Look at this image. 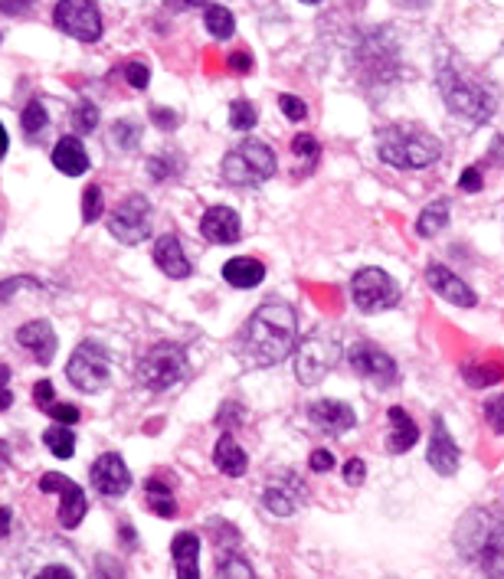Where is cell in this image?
<instances>
[{
	"label": "cell",
	"instance_id": "cell-5",
	"mask_svg": "<svg viewBox=\"0 0 504 579\" xmlns=\"http://www.w3.org/2000/svg\"><path fill=\"white\" fill-rule=\"evenodd\" d=\"M275 167H279V161H275V151L269 144L246 138L223 158V177L233 187H259L275 174Z\"/></svg>",
	"mask_w": 504,
	"mask_h": 579
},
{
	"label": "cell",
	"instance_id": "cell-52",
	"mask_svg": "<svg viewBox=\"0 0 504 579\" xmlns=\"http://www.w3.org/2000/svg\"><path fill=\"white\" fill-rule=\"evenodd\" d=\"M207 0H167V7L171 10H194V7H203Z\"/></svg>",
	"mask_w": 504,
	"mask_h": 579
},
{
	"label": "cell",
	"instance_id": "cell-25",
	"mask_svg": "<svg viewBox=\"0 0 504 579\" xmlns=\"http://www.w3.org/2000/svg\"><path fill=\"white\" fill-rule=\"evenodd\" d=\"M213 462H216V468H220L223 475H230V478H243L246 468H249L246 452L239 449L230 432H226V436H220V442L213 445Z\"/></svg>",
	"mask_w": 504,
	"mask_h": 579
},
{
	"label": "cell",
	"instance_id": "cell-51",
	"mask_svg": "<svg viewBox=\"0 0 504 579\" xmlns=\"http://www.w3.org/2000/svg\"><path fill=\"white\" fill-rule=\"evenodd\" d=\"M230 69H236V72H249V69H252L249 53H233V56H230Z\"/></svg>",
	"mask_w": 504,
	"mask_h": 579
},
{
	"label": "cell",
	"instance_id": "cell-16",
	"mask_svg": "<svg viewBox=\"0 0 504 579\" xmlns=\"http://www.w3.org/2000/svg\"><path fill=\"white\" fill-rule=\"evenodd\" d=\"M426 282H429L432 292H436L439 298L452 301V305H459V308H475V301H478L475 292H472V288H468L452 269H446V265L429 262V265H426Z\"/></svg>",
	"mask_w": 504,
	"mask_h": 579
},
{
	"label": "cell",
	"instance_id": "cell-26",
	"mask_svg": "<svg viewBox=\"0 0 504 579\" xmlns=\"http://www.w3.org/2000/svg\"><path fill=\"white\" fill-rule=\"evenodd\" d=\"M302 498H305V491L302 488H288V485H269L266 488V494H262V504L272 511V514H279V517H288L292 514L298 504H302Z\"/></svg>",
	"mask_w": 504,
	"mask_h": 579
},
{
	"label": "cell",
	"instance_id": "cell-50",
	"mask_svg": "<svg viewBox=\"0 0 504 579\" xmlns=\"http://www.w3.org/2000/svg\"><path fill=\"white\" fill-rule=\"evenodd\" d=\"M40 576H43V579H72L76 573H72L69 566H43Z\"/></svg>",
	"mask_w": 504,
	"mask_h": 579
},
{
	"label": "cell",
	"instance_id": "cell-23",
	"mask_svg": "<svg viewBox=\"0 0 504 579\" xmlns=\"http://www.w3.org/2000/svg\"><path fill=\"white\" fill-rule=\"evenodd\" d=\"M223 279L233 288H239V292H243V288H256L262 279H266V265L252 256H236L223 265Z\"/></svg>",
	"mask_w": 504,
	"mask_h": 579
},
{
	"label": "cell",
	"instance_id": "cell-40",
	"mask_svg": "<svg viewBox=\"0 0 504 579\" xmlns=\"http://www.w3.org/2000/svg\"><path fill=\"white\" fill-rule=\"evenodd\" d=\"M95 125H99V108H95L92 102H82L76 108V128L79 131H95Z\"/></svg>",
	"mask_w": 504,
	"mask_h": 579
},
{
	"label": "cell",
	"instance_id": "cell-2",
	"mask_svg": "<svg viewBox=\"0 0 504 579\" xmlns=\"http://www.w3.org/2000/svg\"><path fill=\"white\" fill-rule=\"evenodd\" d=\"M436 82H439V92H442V99H446L452 115H462V118H468V122L482 125L498 112L501 92H498L495 82L482 76V72H475V69L449 59V63L439 66Z\"/></svg>",
	"mask_w": 504,
	"mask_h": 579
},
{
	"label": "cell",
	"instance_id": "cell-49",
	"mask_svg": "<svg viewBox=\"0 0 504 579\" xmlns=\"http://www.w3.org/2000/svg\"><path fill=\"white\" fill-rule=\"evenodd\" d=\"M151 118H154V122H158L164 131H171V128L177 125V115H174V112H164V108H154Z\"/></svg>",
	"mask_w": 504,
	"mask_h": 579
},
{
	"label": "cell",
	"instance_id": "cell-46",
	"mask_svg": "<svg viewBox=\"0 0 504 579\" xmlns=\"http://www.w3.org/2000/svg\"><path fill=\"white\" fill-rule=\"evenodd\" d=\"M459 187L465 193H478V190H482V171H478V167H468V171H462Z\"/></svg>",
	"mask_w": 504,
	"mask_h": 579
},
{
	"label": "cell",
	"instance_id": "cell-21",
	"mask_svg": "<svg viewBox=\"0 0 504 579\" xmlns=\"http://www.w3.org/2000/svg\"><path fill=\"white\" fill-rule=\"evenodd\" d=\"M390 439H387V449L393 455H403L410 452L416 439H419V426L410 419V413H406L403 406H390Z\"/></svg>",
	"mask_w": 504,
	"mask_h": 579
},
{
	"label": "cell",
	"instance_id": "cell-13",
	"mask_svg": "<svg viewBox=\"0 0 504 579\" xmlns=\"http://www.w3.org/2000/svg\"><path fill=\"white\" fill-rule=\"evenodd\" d=\"M351 367H354L357 377H364L377 386H390L396 380L393 357L383 351V347H377L374 341H357L351 347Z\"/></svg>",
	"mask_w": 504,
	"mask_h": 579
},
{
	"label": "cell",
	"instance_id": "cell-44",
	"mask_svg": "<svg viewBox=\"0 0 504 579\" xmlns=\"http://www.w3.org/2000/svg\"><path fill=\"white\" fill-rule=\"evenodd\" d=\"M33 403L40 406V409L56 403V390H53V383H50V380H40V383L33 386Z\"/></svg>",
	"mask_w": 504,
	"mask_h": 579
},
{
	"label": "cell",
	"instance_id": "cell-19",
	"mask_svg": "<svg viewBox=\"0 0 504 579\" xmlns=\"http://www.w3.org/2000/svg\"><path fill=\"white\" fill-rule=\"evenodd\" d=\"M308 419L315 422L321 432H331V436H341V432L354 429V409L347 403H338V400H321L308 409Z\"/></svg>",
	"mask_w": 504,
	"mask_h": 579
},
{
	"label": "cell",
	"instance_id": "cell-1",
	"mask_svg": "<svg viewBox=\"0 0 504 579\" xmlns=\"http://www.w3.org/2000/svg\"><path fill=\"white\" fill-rule=\"evenodd\" d=\"M298 315L285 301H266L252 311L236 337V354L246 367H275L295 351Z\"/></svg>",
	"mask_w": 504,
	"mask_h": 579
},
{
	"label": "cell",
	"instance_id": "cell-38",
	"mask_svg": "<svg viewBox=\"0 0 504 579\" xmlns=\"http://www.w3.org/2000/svg\"><path fill=\"white\" fill-rule=\"evenodd\" d=\"M292 151H295V158H305V161H315L318 154H321V144L311 138V135H295L292 141Z\"/></svg>",
	"mask_w": 504,
	"mask_h": 579
},
{
	"label": "cell",
	"instance_id": "cell-32",
	"mask_svg": "<svg viewBox=\"0 0 504 579\" xmlns=\"http://www.w3.org/2000/svg\"><path fill=\"white\" fill-rule=\"evenodd\" d=\"M256 118H259V112H256V105H252V102L236 99L230 105V125H233V131H249L252 125H256Z\"/></svg>",
	"mask_w": 504,
	"mask_h": 579
},
{
	"label": "cell",
	"instance_id": "cell-54",
	"mask_svg": "<svg viewBox=\"0 0 504 579\" xmlns=\"http://www.w3.org/2000/svg\"><path fill=\"white\" fill-rule=\"evenodd\" d=\"M7 148H10V141H7V131H4V125H0V158L7 154Z\"/></svg>",
	"mask_w": 504,
	"mask_h": 579
},
{
	"label": "cell",
	"instance_id": "cell-24",
	"mask_svg": "<svg viewBox=\"0 0 504 579\" xmlns=\"http://www.w3.org/2000/svg\"><path fill=\"white\" fill-rule=\"evenodd\" d=\"M53 164H56V171L79 177L89 171V154L82 148L79 138H59V144L53 148Z\"/></svg>",
	"mask_w": 504,
	"mask_h": 579
},
{
	"label": "cell",
	"instance_id": "cell-11",
	"mask_svg": "<svg viewBox=\"0 0 504 579\" xmlns=\"http://www.w3.org/2000/svg\"><path fill=\"white\" fill-rule=\"evenodd\" d=\"M56 27L79 43H95L102 36V14L95 0H59L53 10Z\"/></svg>",
	"mask_w": 504,
	"mask_h": 579
},
{
	"label": "cell",
	"instance_id": "cell-20",
	"mask_svg": "<svg viewBox=\"0 0 504 579\" xmlns=\"http://www.w3.org/2000/svg\"><path fill=\"white\" fill-rule=\"evenodd\" d=\"M154 262H158V269L164 275H171V279H187L190 275V262L184 256V246H180V239L174 233H167L154 243Z\"/></svg>",
	"mask_w": 504,
	"mask_h": 579
},
{
	"label": "cell",
	"instance_id": "cell-41",
	"mask_svg": "<svg viewBox=\"0 0 504 579\" xmlns=\"http://www.w3.org/2000/svg\"><path fill=\"white\" fill-rule=\"evenodd\" d=\"M125 79H128L131 89H148L151 72H148V66H144V63H128L125 66Z\"/></svg>",
	"mask_w": 504,
	"mask_h": 579
},
{
	"label": "cell",
	"instance_id": "cell-30",
	"mask_svg": "<svg viewBox=\"0 0 504 579\" xmlns=\"http://www.w3.org/2000/svg\"><path fill=\"white\" fill-rule=\"evenodd\" d=\"M462 377L468 386H475V390H485V386H495L504 380V370L501 364H468L462 367Z\"/></svg>",
	"mask_w": 504,
	"mask_h": 579
},
{
	"label": "cell",
	"instance_id": "cell-15",
	"mask_svg": "<svg viewBox=\"0 0 504 579\" xmlns=\"http://www.w3.org/2000/svg\"><path fill=\"white\" fill-rule=\"evenodd\" d=\"M429 465L436 468L439 475H455L459 472V445H455V439L449 436V426L442 416H432V442H429Z\"/></svg>",
	"mask_w": 504,
	"mask_h": 579
},
{
	"label": "cell",
	"instance_id": "cell-48",
	"mask_svg": "<svg viewBox=\"0 0 504 579\" xmlns=\"http://www.w3.org/2000/svg\"><path fill=\"white\" fill-rule=\"evenodd\" d=\"M7 380H10V367H7V364H0V413L14 406V393L7 390Z\"/></svg>",
	"mask_w": 504,
	"mask_h": 579
},
{
	"label": "cell",
	"instance_id": "cell-43",
	"mask_svg": "<svg viewBox=\"0 0 504 579\" xmlns=\"http://www.w3.org/2000/svg\"><path fill=\"white\" fill-rule=\"evenodd\" d=\"M364 478H367V465L360 462V458H351V462L344 465V481L347 485H364Z\"/></svg>",
	"mask_w": 504,
	"mask_h": 579
},
{
	"label": "cell",
	"instance_id": "cell-37",
	"mask_svg": "<svg viewBox=\"0 0 504 579\" xmlns=\"http://www.w3.org/2000/svg\"><path fill=\"white\" fill-rule=\"evenodd\" d=\"M279 108H282V115L288 118V122H302V118L308 115V108H305V102L298 99V95H279Z\"/></svg>",
	"mask_w": 504,
	"mask_h": 579
},
{
	"label": "cell",
	"instance_id": "cell-56",
	"mask_svg": "<svg viewBox=\"0 0 504 579\" xmlns=\"http://www.w3.org/2000/svg\"><path fill=\"white\" fill-rule=\"evenodd\" d=\"M302 4H311V7H315V4H321V0H302Z\"/></svg>",
	"mask_w": 504,
	"mask_h": 579
},
{
	"label": "cell",
	"instance_id": "cell-33",
	"mask_svg": "<svg viewBox=\"0 0 504 579\" xmlns=\"http://www.w3.org/2000/svg\"><path fill=\"white\" fill-rule=\"evenodd\" d=\"M138 125L135 122H115L112 125V135H108V144H112V148L118 151V148H122V151H128V148H135V144H138Z\"/></svg>",
	"mask_w": 504,
	"mask_h": 579
},
{
	"label": "cell",
	"instance_id": "cell-10",
	"mask_svg": "<svg viewBox=\"0 0 504 579\" xmlns=\"http://www.w3.org/2000/svg\"><path fill=\"white\" fill-rule=\"evenodd\" d=\"M148 229H151V203L141 193H131L128 200H122L108 213V233L125 246H138L141 239H148Z\"/></svg>",
	"mask_w": 504,
	"mask_h": 579
},
{
	"label": "cell",
	"instance_id": "cell-55",
	"mask_svg": "<svg viewBox=\"0 0 504 579\" xmlns=\"http://www.w3.org/2000/svg\"><path fill=\"white\" fill-rule=\"evenodd\" d=\"M10 462V449H7V442L0 439V465H7Z\"/></svg>",
	"mask_w": 504,
	"mask_h": 579
},
{
	"label": "cell",
	"instance_id": "cell-4",
	"mask_svg": "<svg viewBox=\"0 0 504 579\" xmlns=\"http://www.w3.org/2000/svg\"><path fill=\"white\" fill-rule=\"evenodd\" d=\"M380 161L396 171H423L442 158V141L419 125H390L377 141Z\"/></svg>",
	"mask_w": 504,
	"mask_h": 579
},
{
	"label": "cell",
	"instance_id": "cell-36",
	"mask_svg": "<svg viewBox=\"0 0 504 579\" xmlns=\"http://www.w3.org/2000/svg\"><path fill=\"white\" fill-rule=\"evenodd\" d=\"M216 573L220 576H252V566L243 560V557H236V550H226V557H220V563H216Z\"/></svg>",
	"mask_w": 504,
	"mask_h": 579
},
{
	"label": "cell",
	"instance_id": "cell-42",
	"mask_svg": "<svg viewBox=\"0 0 504 579\" xmlns=\"http://www.w3.org/2000/svg\"><path fill=\"white\" fill-rule=\"evenodd\" d=\"M485 419H488V426L495 429V432H501L504 436V396H495L488 406H485Z\"/></svg>",
	"mask_w": 504,
	"mask_h": 579
},
{
	"label": "cell",
	"instance_id": "cell-14",
	"mask_svg": "<svg viewBox=\"0 0 504 579\" xmlns=\"http://www.w3.org/2000/svg\"><path fill=\"white\" fill-rule=\"evenodd\" d=\"M92 485L99 494H105V498H122V494L131 488V472L128 465L122 462V455L115 452H105L92 462Z\"/></svg>",
	"mask_w": 504,
	"mask_h": 579
},
{
	"label": "cell",
	"instance_id": "cell-17",
	"mask_svg": "<svg viewBox=\"0 0 504 579\" xmlns=\"http://www.w3.org/2000/svg\"><path fill=\"white\" fill-rule=\"evenodd\" d=\"M17 344L23 347V351H30V357L43 367L56 357V334L50 328V321L23 324V328L17 331Z\"/></svg>",
	"mask_w": 504,
	"mask_h": 579
},
{
	"label": "cell",
	"instance_id": "cell-29",
	"mask_svg": "<svg viewBox=\"0 0 504 579\" xmlns=\"http://www.w3.org/2000/svg\"><path fill=\"white\" fill-rule=\"evenodd\" d=\"M43 445H50V452L56 458H72L76 455V436L69 432V426H63V422H56V426H50L43 432Z\"/></svg>",
	"mask_w": 504,
	"mask_h": 579
},
{
	"label": "cell",
	"instance_id": "cell-22",
	"mask_svg": "<svg viewBox=\"0 0 504 579\" xmlns=\"http://www.w3.org/2000/svg\"><path fill=\"white\" fill-rule=\"evenodd\" d=\"M171 553H174L177 576H184V579L200 576V540H197V534H190V530L177 534L174 544H171Z\"/></svg>",
	"mask_w": 504,
	"mask_h": 579
},
{
	"label": "cell",
	"instance_id": "cell-12",
	"mask_svg": "<svg viewBox=\"0 0 504 579\" xmlns=\"http://www.w3.org/2000/svg\"><path fill=\"white\" fill-rule=\"evenodd\" d=\"M40 491L50 494V491H59L63 498H59V527L66 530H76L82 524V517H86V494H82V488L76 485V481H69L66 475L59 472H46L40 478Z\"/></svg>",
	"mask_w": 504,
	"mask_h": 579
},
{
	"label": "cell",
	"instance_id": "cell-45",
	"mask_svg": "<svg viewBox=\"0 0 504 579\" xmlns=\"http://www.w3.org/2000/svg\"><path fill=\"white\" fill-rule=\"evenodd\" d=\"M308 465H311V472H331V468H334V455H331L328 449H318V452H311Z\"/></svg>",
	"mask_w": 504,
	"mask_h": 579
},
{
	"label": "cell",
	"instance_id": "cell-9",
	"mask_svg": "<svg viewBox=\"0 0 504 579\" xmlns=\"http://www.w3.org/2000/svg\"><path fill=\"white\" fill-rule=\"evenodd\" d=\"M351 298H354L357 311L374 315V311L393 308L396 301H400V285H396L383 269H360L351 282Z\"/></svg>",
	"mask_w": 504,
	"mask_h": 579
},
{
	"label": "cell",
	"instance_id": "cell-3",
	"mask_svg": "<svg viewBox=\"0 0 504 579\" xmlns=\"http://www.w3.org/2000/svg\"><path fill=\"white\" fill-rule=\"evenodd\" d=\"M455 547L482 573L504 576V514L495 508L468 511L455 530Z\"/></svg>",
	"mask_w": 504,
	"mask_h": 579
},
{
	"label": "cell",
	"instance_id": "cell-27",
	"mask_svg": "<svg viewBox=\"0 0 504 579\" xmlns=\"http://www.w3.org/2000/svg\"><path fill=\"white\" fill-rule=\"evenodd\" d=\"M144 504H148V511H154L158 517H174L177 514L174 491L167 488L161 478H151L148 485H144Z\"/></svg>",
	"mask_w": 504,
	"mask_h": 579
},
{
	"label": "cell",
	"instance_id": "cell-47",
	"mask_svg": "<svg viewBox=\"0 0 504 579\" xmlns=\"http://www.w3.org/2000/svg\"><path fill=\"white\" fill-rule=\"evenodd\" d=\"M33 7V0H0V14L4 17H23Z\"/></svg>",
	"mask_w": 504,
	"mask_h": 579
},
{
	"label": "cell",
	"instance_id": "cell-39",
	"mask_svg": "<svg viewBox=\"0 0 504 579\" xmlns=\"http://www.w3.org/2000/svg\"><path fill=\"white\" fill-rule=\"evenodd\" d=\"M46 413H50V419L56 422H63V426H76L79 422V406H69V403H53V406H46Z\"/></svg>",
	"mask_w": 504,
	"mask_h": 579
},
{
	"label": "cell",
	"instance_id": "cell-8",
	"mask_svg": "<svg viewBox=\"0 0 504 579\" xmlns=\"http://www.w3.org/2000/svg\"><path fill=\"white\" fill-rule=\"evenodd\" d=\"M69 383L82 393H95L108 383V351L95 341H82L69 357Z\"/></svg>",
	"mask_w": 504,
	"mask_h": 579
},
{
	"label": "cell",
	"instance_id": "cell-53",
	"mask_svg": "<svg viewBox=\"0 0 504 579\" xmlns=\"http://www.w3.org/2000/svg\"><path fill=\"white\" fill-rule=\"evenodd\" d=\"M7 534H10V511L0 508V537H7Z\"/></svg>",
	"mask_w": 504,
	"mask_h": 579
},
{
	"label": "cell",
	"instance_id": "cell-28",
	"mask_svg": "<svg viewBox=\"0 0 504 579\" xmlns=\"http://www.w3.org/2000/svg\"><path fill=\"white\" fill-rule=\"evenodd\" d=\"M446 223H449V200H432L429 207L419 213L416 233L419 236H436L439 229H446Z\"/></svg>",
	"mask_w": 504,
	"mask_h": 579
},
{
	"label": "cell",
	"instance_id": "cell-6",
	"mask_svg": "<svg viewBox=\"0 0 504 579\" xmlns=\"http://www.w3.org/2000/svg\"><path fill=\"white\" fill-rule=\"evenodd\" d=\"M295 347H298L295 351V377H298V383H305V386L321 383L334 367H338V360L344 354L341 341L328 331L308 334Z\"/></svg>",
	"mask_w": 504,
	"mask_h": 579
},
{
	"label": "cell",
	"instance_id": "cell-34",
	"mask_svg": "<svg viewBox=\"0 0 504 579\" xmlns=\"http://www.w3.org/2000/svg\"><path fill=\"white\" fill-rule=\"evenodd\" d=\"M105 210V197L99 187H86V193H82V220L86 223H95Z\"/></svg>",
	"mask_w": 504,
	"mask_h": 579
},
{
	"label": "cell",
	"instance_id": "cell-35",
	"mask_svg": "<svg viewBox=\"0 0 504 579\" xmlns=\"http://www.w3.org/2000/svg\"><path fill=\"white\" fill-rule=\"evenodd\" d=\"M20 125H23V131H27V135H36V131H43V128H46V108H43V102H30L27 108H23Z\"/></svg>",
	"mask_w": 504,
	"mask_h": 579
},
{
	"label": "cell",
	"instance_id": "cell-18",
	"mask_svg": "<svg viewBox=\"0 0 504 579\" xmlns=\"http://www.w3.org/2000/svg\"><path fill=\"white\" fill-rule=\"evenodd\" d=\"M200 233L216 246H233L239 239V216L230 207H210L200 220Z\"/></svg>",
	"mask_w": 504,
	"mask_h": 579
},
{
	"label": "cell",
	"instance_id": "cell-7",
	"mask_svg": "<svg viewBox=\"0 0 504 579\" xmlns=\"http://www.w3.org/2000/svg\"><path fill=\"white\" fill-rule=\"evenodd\" d=\"M184 373H187L184 347L174 344V341H161V344H154L151 351L141 357L138 383L148 386L151 393H164V390H171L174 383L184 380Z\"/></svg>",
	"mask_w": 504,
	"mask_h": 579
},
{
	"label": "cell",
	"instance_id": "cell-31",
	"mask_svg": "<svg viewBox=\"0 0 504 579\" xmlns=\"http://www.w3.org/2000/svg\"><path fill=\"white\" fill-rule=\"evenodd\" d=\"M203 23H207V30L216 36V40H230L236 33V17L230 14L226 7H207V14H203Z\"/></svg>",
	"mask_w": 504,
	"mask_h": 579
}]
</instances>
